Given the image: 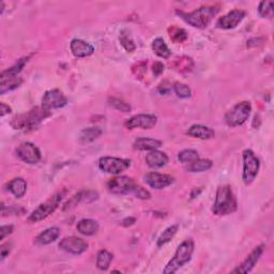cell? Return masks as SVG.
<instances>
[{
    "label": "cell",
    "mask_w": 274,
    "mask_h": 274,
    "mask_svg": "<svg viewBox=\"0 0 274 274\" xmlns=\"http://www.w3.org/2000/svg\"><path fill=\"white\" fill-rule=\"evenodd\" d=\"M51 116V111L44 109L43 107H35L25 114L15 116L11 125L15 130L20 131H32L37 128L44 119Z\"/></svg>",
    "instance_id": "cell-1"
},
{
    "label": "cell",
    "mask_w": 274,
    "mask_h": 274,
    "mask_svg": "<svg viewBox=\"0 0 274 274\" xmlns=\"http://www.w3.org/2000/svg\"><path fill=\"white\" fill-rule=\"evenodd\" d=\"M219 8L213 6H206L200 7L199 9H196L195 11L185 13L182 11H177L180 18L187 23L189 25L194 28L204 29L209 26V24L211 23L214 16L219 12Z\"/></svg>",
    "instance_id": "cell-2"
},
{
    "label": "cell",
    "mask_w": 274,
    "mask_h": 274,
    "mask_svg": "<svg viewBox=\"0 0 274 274\" xmlns=\"http://www.w3.org/2000/svg\"><path fill=\"white\" fill-rule=\"evenodd\" d=\"M237 199L229 185H222L216 191L212 212L215 215H228L237 210Z\"/></svg>",
    "instance_id": "cell-3"
},
{
    "label": "cell",
    "mask_w": 274,
    "mask_h": 274,
    "mask_svg": "<svg viewBox=\"0 0 274 274\" xmlns=\"http://www.w3.org/2000/svg\"><path fill=\"white\" fill-rule=\"evenodd\" d=\"M193 253H194V241L192 239L184 240L179 245V247L177 248L174 257L171 259V261L167 263L166 268L164 269L163 272L165 274L176 273L181 267H183L185 263H188L191 260Z\"/></svg>",
    "instance_id": "cell-4"
},
{
    "label": "cell",
    "mask_w": 274,
    "mask_h": 274,
    "mask_svg": "<svg viewBox=\"0 0 274 274\" xmlns=\"http://www.w3.org/2000/svg\"><path fill=\"white\" fill-rule=\"evenodd\" d=\"M64 194H66V191H60L55 193V194L48 198L45 203L40 205L36 210L32 212L29 217H28V222L29 223H38L40 221L45 220L46 217L53 214L56 209H57L62 201Z\"/></svg>",
    "instance_id": "cell-5"
},
{
    "label": "cell",
    "mask_w": 274,
    "mask_h": 274,
    "mask_svg": "<svg viewBox=\"0 0 274 274\" xmlns=\"http://www.w3.org/2000/svg\"><path fill=\"white\" fill-rule=\"evenodd\" d=\"M251 111L252 104L249 102L243 101L237 103L235 106L226 112V115H225V122L231 127L242 125L248 120Z\"/></svg>",
    "instance_id": "cell-6"
},
{
    "label": "cell",
    "mask_w": 274,
    "mask_h": 274,
    "mask_svg": "<svg viewBox=\"0 0 274 274\" xmlns=\"http://www.w3.org/2000/svg\"><path fill=\"white\" fill-rule=\"evenodd\" d=\"M243 174H242V179L243 182L248 185L251 184L255 178L258 175L259 168H260V163L259 160L255 156V153L246 149L243 151Z\"/></svg>",
    "instance_id": "cell-7"
},
{
    "label": "cell",
    "mask_w": 274,
    "mask_h": 274,
    "mask_svg": "<svg viewBox=\"0 0 274 274\" xmlns=\"http://www.w3.org/2000/svg\"><path fill=\"white\" fill-rule=\"evenodd\" d=\"M137 183L126 176H116L107 182V189L112 194L127 195L134 193Z\"/></svg>",
    "instance_id": "cell-8"
},
{
    "label": "cell",
    "mask_w": 274,
    "mask_h": 274,
    "mask_svg": "<svg viewBox=\"0 0 274 274\" xmlns=\"http://www.w3.org/2000/svg\"><path fill=\"white\" fill-rule=\"evenodd\" d=\"M131 166V162L125 159L114 158V157H103L99 160V168L103 173L111 175H120L125 172Z\"/></svg>",
    "instance_id": "cell-9"
},
{
    "label": "cell",
    "mask_w": 274,
    "mask_h": 274,
    "mask_svg": "<svg viewBox=\"0 0 274 274\" xmlns=\"http://www.w3.org/2000/svg\"><path fill=\"white\" fill-rule=\"evenodd\" d=\"M16 156L20 160H22L23 162H25L27 164H37L40 162L42 156H41V151L39 150V148L36 146L35 144L26 142V143H22L20 146L15 149Z\"/></svg>",
    "instance_id": "cell-10"
},
{
    "label": "cell",
    "mask_w": 274,
    "mask_h": 274,
    "mask_svg": "<svg viewBox=\"0 0 274 274\" xmlns=\"http://www.w3.org/2000/svg\"><path fill=\"white\" fill-rule=\"evenodd\" d=\"M68 103L67 96L59 89L48 90L44 93L42 98V107L48 111L57 108H62Z\"/></svg>",
    "instance_id": "cell-11"
},
{
    "label": "cell",
    "mask_w": 274,
    "mask_h": 274,
    "mask_svg": "<svg viewBox=\"0 0 274 274\" xmlns=\"http://www.w3.org/2000/svg\"><path fill=\"white\" fill-rule=\"evenodd\" d=\"M59 248L72 255H80L88 249V243L82 238L75 236L63 238L59 242Z\"/></svg>",
    "instance_id": "cell-12"
},
{
    "label": "cell",
    "mask_w": 274,
    "mask_h": 274,
    "mask_svg": "<svg viewBox=\"0 0 274 274\" xmlns=\"http://www.w3.org/2000/svg\"><path fill=\"white\" fill-rule=\"evenodd\" d=\"M158 122V117L151 114H140L135 115L131 118H128L124 126L128 130H133V128H143V130H150V128L155 127Z\"/></svg>",
    "instance_id": "cell-13"
},
{
    "label": "cell",
    "mask_w": 274,
    "mask_h": 274,
    "mask_svg": "<svg viewBox=\"0 0 274 274\" xmlns=\"http://www.w3.org/2000/svg\"><path fill=\"white\" fill-rule=\"evenodd\" d=\"M245 18V12L242 10H232L226 15L222 16L216 22V27L224 30L236 28Z\"/></svg>",
    "instance_id": "cell-14"
},
{
    "label": "cell",
    "mask_w": 274,
    "mask_h": 274,
    "mask_svg": "<svg viewBox=\"0 0 274 274\" xmlns=\"http://www.w3.org/2000/svg\"><path fill=\"white\" fill-rule=\"evenodd\" d=\"M99 198V194L94 191H80L74 196H72L66 204L63 205L62 210L67 211L73 209L79 204H90Z\"/></svg>",
    "instance_id": "cell-15"
},
{
    "label": "cell",
    "mask_w": 274,
    "mask_h": 274,
    "mask_svg": "<svg viewBox=\"0 0 274 274\" xmlns=\"http://www.w3.org/2000/svg\"><path fill=\"white\" fill-rule=\"evenodd\" d=\"M174 177L171 175L166 174H160L156 172L148 173L145 176V182H146L150 188L156 189V190H163L169 185L174 183Z\"/></svg>",
    "instance_id": "cell-16"
},
{
    "label": "cell",
    "mask_w": 274,
    "mask_h": 274,
    "mask_svg": "<svg viewBox=\"0 0 274 274\" xmlns=\"http://www.w3.org/2000/svg\"><path fill=\"white\" fill-rule=\"evenodd\" d=\"M263 251H264V246L263 245H259V246H257L254 251L249 254L245 260L241 263L240 265H238V267L233 270L232 272L233 273H241V274H245V273H248V272H251L254 267L256 265V263L259 261L260 259V257L262 256L263 254Z\"/></svg>",
    "instance_id": "cell-17"
},
{
    "label": "cell",
    "mask_w": 274,
    "mask_h": 274,
    "mask_svg": "<svg viewBox=\"0 0 274 274\" xmlns=\"http://www.w3.org/2000/svg\"><path fill=\"white\" fill-rule=\"evenodd\" d=\"M70 47L72 54L78 58L88 57V56H91L94 52V47L90 43L84 41L82 39L72 40Z\"/></svg>",
    "instance_id": "cell-18"
},
{
    "label": "cell",
    "mask_w": 274,
    "mask_h": 274,
    "mask_svg": "<svg viewBox=\"0 0 274 274\" xmlns=\"http://www.w3.org/2000/svg\"><path fill=\"white\" fill-rule=\"evenodd\" d=\"M146 163L151 168L164 167L168 163V157L162 151L153 150L146 156Z\"/></svg>",
    "instance_id": "cell-19"
},
{
    "label": "cell",
    "mask_w": 274,
    "mask_h": 274,
    "mask_svg": "<svg viewBox=\"0 0 274 274\" xmlns=\"http://www.w3.org/2000/svg\"><path fill=\"white\" fill-rule=\"evenodd\" d=\"M133 147L140 151H153L162 147V142L150 137H140L134 142Z\"/></svg>",
    "instance_id": "cell-20"
},
{
    "label": "cell",
    "mask_w": 274,
    "mask_h": 274,
    "mask_svg": "<svg viewBox=\"0 0 274 274\" xmlns=\"http://www.w3.org/2000/svg\"><path fill=\"white\" fill-rule=\"evenodd\" d=\"M187 133H188V135L194 137V139H199V140H204V141L211 140L215 135L213 128L203 125V124L192 125Z\"/></svg>",
    "instance_id": "cell-21"
},
{
    "label": "cell",
    "mask_w": 274,
    "mask_h": 274,
    "mask_svg": "<svg viewBox=\"0 0 274 274\" xmlns=\"http://www.w3.org/2000/svg\"><path fill=\"white\" fill-rule=\"evenodd\" d=\"M60 236V229L58 227H51L42 231L36 238V243L39 245H47L55 242Z\"/></svg>",
    "instance_id": "cell-22"
},
{
    "label": "cell",
    "mask_w": 274,
    "mask_h": 274,
    "mask_svg": "<svg viewBox=\"0 0 274 274\" xmlns=\"http://www.w3.org/2000/svg\"><path fill=\"white\" fill-rule=\"evenodd\" d=\"M77 231L84 236H93L99 231V223L92 219L80 220L76 225Z\"/></svg>",
    "instance_id": "cell-23"
},
{
    "label": "cell",
    "mask_w": 274,
    "mask_h": 274,
    "mask_svg": "<svg viewBox=\"0 0 274 274\" xmlns=\"http://www.w3.org/2000/svg\"><path fill=\"white\" fill-rule=\"evenodd\" d=\"M28 60H29V57H24L16 62L13 67L3 71L2 75H0V82H4V80L10 79V78L19 77V74L21 73L24 67L26 66Z\"/></svg>",
    "instance_id": "cell-24"
},
{
    "label": "cell",
    "mask_w": 274,
    "mask_h": 274,
    "mask_svg": "<svg viewBox=\"0 0 274 274\" xmlns=\"http://www.w3.org/2000/svg\"><path fill=\"white\" fill-rule=\"evenodd\" d=\"M7 188L16 198H22L27 191V182L23 178H14L8 183Z\"/></svg>",
    "instance_id": "cell-25"
},
{
    "label": "cell",
    "mask_w": 274,
    "mask_h": 274,
    "mask_svg": "<svg viewBox=\"0 0 274 274\" xmlns=\"http://www.w3.org/2000/svg\"><path fill=\"white\" fill-rule=\"evenodd\" d=\"M102 130L100 127H87L84 128V130L80 131L79 133V142L82 144H87V143H91L95 141L96 139L102 135Z\"/></svg>",
    "instance_id": "cell-26"
},
{
    "label": "cell",
    "mask_w": 274,
    "mask_h": 274,
    "mask_svg": "<svg viewBox=\"0 0 274 274\" xmlns=\"http://www.w3.org/2000/svg\"><path fill=\"white\" fill-rule=\"evenodd\" d=\"M152 50L156 53V55L159 56V57L164 58V59H168L172 55L171 50H169L162 38H157L155 41L152 42Z\"/></svg>",
    "instance_id": "cell-27"
},
{
    "label": "cell",
    "mask_w": 274,
    "mask_h": 274,
    "mask_svg": "<svg viewBox=\"0 0 274 274\" xmlns=\"http://www.w3.org/2000/svg\"><path fill=\"white\" fill-rule=\"evenodd\" d=\"M112 258H114V256L107 249H101L96 255V268L102 271H106L109 268Z\"/></svg>",
    "instance_id": "cell-28"
},
{
    "label": "cell",
    "mask_w": 274,
    "mask_h": 274,
    "mask_svg": "<svg viewBox=\"0 0 274 274\" xmlns=\"http://www.w3.org/2000/svg\"><path fill=\"white\" fill-rule=\"evenodd\" d=\"M174 68L176 71L180 72V73H189L194 68V62H193L192 58L187 57V56H182V57L175 60Z\"/></svg>",
    "instance_id": "cell-29"
},
{
    "label": "cell",
    "mask_w": 274,
    "mask_h": 274,
    "mask_svg": "<svg viewBox=\"0 0 274 274\" xmlns=\"http://www.w3.org/2000/svg\"><path fill=\"white\" fill-rule=\"evenodd\" d=\"M213 163L211 160L208 159H197L194 162L191 163L189 166V172L191 173H203L211 169Z\"/></svg>",
    "instance_id": "cell-30"
},
{
    "label": "cell",
    "mask_w": 274,
    "mask_h": 274,
    "mask_svg": "<svg viewBox=\"0 0 274 274\" xmlns=\"http://www.w3.org/2000/svg\"><path fill=\"white\" fill-rule=\"evenodd\" d=\"M168 35L174 43H182L188 39L187 31L175 25L168 28Z\"/></svg>",
    "instance_id": "cell-31"
},
{
    "label": "cell",
    "mask_w": 274,
    "mask_h": 274,
    "mask_svg": "<svg viewBox=\"0 0 274 274\" xmlns=\"http://www.w3.org/2000/svg\"><path fill=\"white\" fill-rule=\"evenodd\" d=\"M177 231H178V225H172V226L167 227L163 232L162 235H161L158 239V246L161 247L165 245L166 243L171 242V241L174 239V237L176 236Z\"/></svg>",
    "instance_id": "cell-32"
},
{
    "label": "cell",
    "mask_w": 274,
    "mask_h": 274,
    "mask_svg": "<svg viewBox=\"0 0 274 274\" xmlns=\"http://www.w3.org/2000/svg\"><path fill=\"white\" fill-rule=\"evenodd\" d=\"M0 83H2L0 84V93L5 94L6 92L12 91L16 89V88H19L23 83V79L21 77H15V78L4 80V82H0Z\"/></svg>",
    "instance_id": "cell-33"
},
{
    "label": "cell",
    "mask_w": 274,
    "mask_h": 274,
    "mask_svg": "<svg viewBox=\"0 0 274 274\" xmlns=\"http://www.w3.org/2000/svg\"><path fill=\"white\" fill-rule=\"evenodd\" d=\"M197 159H199L198 152L196 150H193V149H185V150L179 152V155H178V160L183 164H191V163L194 162V161H196Z\"/></svg>",
    "instance_id": "cell-34"
},
{
    "label": "cell",
    "mask_w": 274,
    "mask_h": 274,
    "mask_svg": "<svg viewBox=\"0 0 274 274\" xmlns=\"http://www.w3.org/2000/svg\"><path fill=\"white\" fill-rule=\"evenodd\" d=\"M108 103H109L110 106H112L115 109L120 110L122 112H128V111H131V109H132L130 104H127L123 100L118 99V98H109Z\"/></svg>",
    "instance_id": "cell-35"
},
{
    "label": "cell",
    "mask_w": 274,
    "mask_h": 274,
    "mask_svg": "<svg viewBox=\"0 0 274 274\" xmlns=\"http://www.w3.org/2000/svg\"><path fill=\"white\" fill-rule=\"evenodd\" d=\"M259 15L263 19L273 18V3L272 2H261L258 6Z\"/></svg>",
    "instance_id": "cell-36"
},
{
    "label": "cell",
    "mask_w": 274,
    "mask_h": 274,
    "mask_svg": "<svg viewBox=\"0 0 274 274\" xmlns=\"http://www.w3.org/2000/svg\"><path fill=\"white\" fill-rule=\"evenodd\" d=\"M174 90H175L176 94L181 99H188L192 94L190 87L188 85L182 84V83H175Z\"/></svg>",
    "instance_id": "cell-37"
},
{
    "label": "cell",
    "mask_w": 274,
    "mask_h": 274,
    "mask_svg": "<svg viewBox=\"0 0 274 274\" xmlns=\"http://www.w3.org/2000/svg\"><path fill=\"white\" fill-rule=\"evenodd\" d=\"M119 40H120V43H121V45L124 47V50L126 52L132 53L136 50V45H135L134 41L127 35H125L124 32H122V35L120 36Z\"/></svg>",
    "instance_id": "cell-38"
},
{
    "label": "cell",
    "mask_w": 274,
    "mask_h": 274,
    "mask_svg": "<svg viewBox=\"0 0 274 274\" xmlns=\"http://www.w3.org/2000/svg\"><path fill=\"white\" fill-rule=\"evenodd\" d=\"M133 194L137 197V198H140V199H143V200H148L151 198V194H150V192L146 189H144L143 187H141L140 184H137V187L134 191Z\"/></svg>",
    "instance_id": "cell-39"
},
{
    "label": "cell",
    "mask_w": 274,
    "mask_h": 274,
    "mask_svg": "<svg viewBox=\"0 0 274 274\" xmlns=\"http://www.w3.org/2000/svg\"><path fill=\"white\" fill-rule=\"evenodd\" d=\"M11 243L9 242H6V243H3L2 246H0V257H2V258H0V260L4 261L6 259V257L10 254L11 252Z\"/></svg>",
    "instance_id": "cell-40"
},
{
    "label": "cell",
    "mask_w": 274,
    "mask_h": 274,
    "mask_svg": "<svg viewBox=\"0 0 274 274\" xmlns=\"http://www.w3.org/2000/svg\"><path fill=\"white\" fill-rule=\"evenodd\" d=\"M164 64L162 62H155L152 66V71H153V74H155V76H160L161 74L164 72Z\"/></svg>",
    "instance_id": "cell-41"
},
{
    "label": "cell",
    "mask_w": 274,
    "mask_h": 274,
    "mask_svg": "<svg viewBox=\"0 0 274 274\" xmlns=\"http://www.w3.org/2000/svg\"><path fill=\"white\" fill-rule=\"evenodd\" d=\"M12 231H13V226H12V225H4V226H2V229H0V233H2V236H0V239L5 240V238L7 236L11 235Z\"/></svg>",
    "instance_id": "cell-42"
},
{
    "label": "cell",
    "mask_w": 274,
    "mask_h": 274,
    "mask_svg": "<svg viewBox=\"0 0 274 274\" xmlns=\"http://www.w3.org/2000/svg\"><path fill=\"white\" fill-rule=\"evenodd\" d=\"M11 111L12 109L9 105H7L5 103H0V116L5 117L7 114H10Z\"/></svg>",
    "instance_id": "cell-43"
},
{
    "label": "cell",
    "mask_w": 274,
    "mask_h": 274,
    "mask_svg": "<svg viewBox=\"0 0 274 274\" xmlns=\"http://www.w3.org/2000/svg\"><path fill=\"white\" fill-rule=\"evenodd\" d=\"M135 222H136L135 217H126V219H124L122 221V226L128 227V226H131V225L135 224Z\"/></svg>",
    "instance_id": "cell-44"
}]
</instances>
